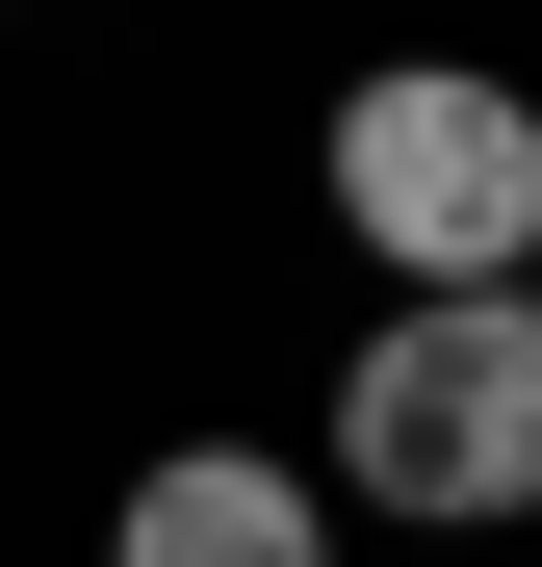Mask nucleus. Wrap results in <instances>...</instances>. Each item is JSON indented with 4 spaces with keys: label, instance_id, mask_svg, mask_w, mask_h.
Returning <instances> with one entry per match:
<instances>
[{
    "label": "nucleus",
    "instance_id": "f257e3e1",
    "mask_svg": "<svg viewBox=\"0 0 542 567\" xmlns=\"http://www.w3.org/2000/svg\"><path fill=\"white\" fill-rule=\"evenodd\" d=\"M336 516H413V542H517L542 516V284H413L388 336L336 361Z\"/></svg>",
    "mask_w": 542,
    "mask_h": 567
},
{
    "label": "nucleus",
    "instance_id": "f03ea898",
    "mask_svg": "<svg viewBox=\"0 0 542 567\" xmlns=\"http://www.w3.org/2000/svg\"><path fill=\"white\" fill-rule=\"evenodd\" d=\"M336 233L388 258V284H542V78L491 52H388V78H336Z\"/></svg>",
    "mask_w": 542,
    "mask_h": 567
},
{
    "label": "nucleus",
    "instance_id": "7ed1b4c3",
    "mask_svg": "<svg viewBox=\"0 0 542 567\" xmlns=\"http://www.w3.org/2000/svg\"><path fill=\"white\" fill-rule=\"evenodd\" d=\"M104 567H336V491L285 439H181V464L104 491Z\"/></svg>",
    "mask_w": 542,
    "mask_h": 567
}]
</instances>
